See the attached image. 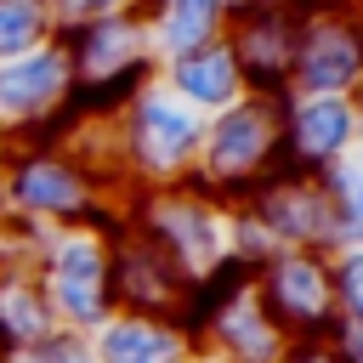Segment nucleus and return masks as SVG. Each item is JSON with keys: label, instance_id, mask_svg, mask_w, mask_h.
<instances>
[{"label": "nucleus", "instance_id": "4468645a", "mask_svg": "<svg viewBox=\"0 0 363 363\" xmlns=\"http://www.w3.org/2000/svg\"><path fill=\"white\" fill-rule=\"evenodd\" d=\"M91 340V363H187L193 340L170 318H142V312H113Z\"/></svg>", "mask_w": 363, "mask_h": 363}, {"label": "nucleus", "instance_id": "6e6552de", "mask_svg": "<svg viewBox=\"0 0 363 363\" xmlns=\"http://www.w3.org/2000/svg\"><path fill=\"white\" fill-rule=\"evenodd\" d=\"M250 289L289 340H312L335 329V289L323 250H272L250 272Z\"/></svg>", "mask_w": 363, "mask_h": 363}, {"label": "nucleus", "instance_id": "6ab92c4d", "mask_svg": "<svg viewBox=\"0 0 363 363\" xmlns=\"http://www.w3.org/2000/svg\"><path fill=\"white\" fill-rule=\"evenodd\" d=\"M329 289H335V318L363 323V244L329 250Z\"/></svg>", "mask_w": 363, "mask_h": 363}, {"label": "nucleus", "instance_id": "5701e85b", "mask_svg": "<svg viewBox=\"0 0 363 363\" xmlns=\"http://www.w3.org/2000/svg\"><path fill=\"white\" fill-rule=\"evenodd\" d=\"M329 340H335V352H340V363H363V323H352V318H335V329H329Z\"/></svg>", "mask_w": 363, "mask_h": 363}, {"label": "nucleus", "instance_id": "1a4fd4ad", "mask_svg": "<svg viewBox=\"0 0 363 363\" xmlns=\"http://www.w3.org/2000/svg\"><path fill=\"white\" fill-rule=\"evenodd\" d=\"M278 125H284L278 170H295V176H323L363 142L357 96H284Z\"/></svg>", "mask_w": 363, "mask_h": 363}, {"label": "nucleus", "instance_id": "f3484780", "mask_svg": "<svg viewBox=\"0 0 363 363\" xmlns=\"http://www.w3.org/2000/svg\"><path fill=\"white\" fill-rule=\"evenodd\" d=\"M318 182H323V193H329L340 244H363V153H346V159H340L335 170H323Z\"/></svg>", "mask_w": 363, "mask_h": 363}, {"label": "nucleus", "instance_id": "2eb2a0df", "mask_svg": "<svg viewBox=\"0 0 363 363\" xmlns=\"http://www.w3.org/2000/svg\"><path fill=\"white\" fill-rule=\"evenodd\" d=\"M57 323L51 295L34 272V255H0V352H23L34 340H45Z\"/></svg>", "mask_w": 363, "mask_h": 363}, {"label": "nucleus", "instance_id": "393cba45", "mask_svg": "<svg viewBox=\"0 0 363 363\" xmlns=\"http://www.w3.org/2000/svg\"><path fill=\"white\" fill-rule=\"evenodd\" d=\"M346 6H352V11H357V17H363V0H346Z\"/></svg>", "mask_w": 363, "mask_h": 363}, {"label": "nucleus", "instance_id": "a211bd4d", "mask_svg": "<svg viewBox=\"0 0 363 363\" xmlns=\"http://www.w3.org/2000/svg\"><path fill=\"white\" fill-rule=\"evenodd\" d=\"M57 40V23H51V6L45 0H0V62L34 51V45H51Z\"/></svg>", "mask_w": 363, "mask_h": 363}, {"label": "nucleus", "instance_id": "ddd939ff", "mask_svg": "<svg viewBox=\"0 0 363 363\" xmlns=\"http://www.w3.org/2000/svg\"><path fill=\"white\" fill-rule=\"evenodd\" d=\"M159 85L164 91H176L193 113H221V108H233L238 96H250V85H244V68H238V57H233V45H227V34L221 40H210V45H193V51H176V57H164L159 62Z\"/></svg>", "mask_w": 363, "mask_h": 363}, {"label": "nucleus", "instance_id": "dca6fc26", "mask_svg": "<svg viewBox=\"0 0 363 363\" xmlns=\"http://www.w3.org/2000/svg\"><path fill=\"white\" fill-rule=\"evenodd\" d=\"M136 17L147 28V45H153L159 62L227 34V6L221 0H136Z\"/></svg>", "mask_w": 363, "mask_h": 363}, {"label": "nucleus", "instance_id": "9b49d317", "mask_svg": "<svg viewBox=\"0 0 363 363\" xmlns=\"http://www.w3.org/2000/svg\"><path fill=\"white\" fill-rule=\"evenodd\" d=\"M108 255H113V301L119 312H142V318H182L193 278L159 250L147 244L136 227L119 221V233H108Z\"/></svg>", "mask_w": 363, "mask_h": 363}, {"label": "nucleus", "instance_id": "a878e982", "mask_svg": "<svg viewBox=\"0 0 363 363\" xmlns=\"http://www.w3.org/2000/svg\"><path fill=\"white\" fill-rule=\"evenodd\" d=\"M187 363H210V357H199V352H193V357H187Z\"/></svg>", "mask_w": 363, "mask_h": 363}, {"label": "nucleus", "instance_id": "20e7f679", "mask_svg": "<svg viewBox=\"0 0 363 363\" xmlns=\"http://www.w3.org/2000/svg\"><path fill=\"white\" fill-rule=\"evenodd\" d=\"M125 227H136L147 244H159L187 278H204L227 261V204H216L193 182L164 187H130L125 193Z\"/></svg>", "mask_w": 363, "mask_h": 363}, {"label": "nucleus", "instance_id": "f8f14e48", "mask_svg": "<svg viewBox=\"0 0 363 363\" xmlns=\"http://www.w3.org/2000/svg\"><path fill=\"white\" fill-rule=\"evenodd\" d=\"M227 45L244 68V85L255 96H289V68H295V0L267 6L250 17L227 23Z\"/></svg>", "mask_w": 363, "mask_h": 363}, {"label": "nucleus", "instance_id": "9d476101", "mask_svg": "<svg viewBox=\"0 0 363 363\" xmlns=\"http://www.w3.org/2000/svg\"><path fill=\"white\" fill-rule=\"evenodd\" d=\"M238 210L255 216V227L272 238V250H340V227L329 210V193L318 176H295V170H272Z\"/></svg>", "mask_w": 363, "mask_h": 363}, {"label": "nucleus", "instance_id": "423d86ee", "mask_svg": "<svg viewBox=\"0 0 363 363\" xmlns=\"http://www.w3.org/2000/svg\"><path fill=\"white\" fill-rule=\"evenodd\" d=\"M357 91H363V17L346 0H295L289 96H357Z\"/></svg>", "mask_w": 363, "mask_h": 363}, {"label": "nucleus", "instance_id": "4be33fe9", "mask_svg": "<svg viewBox=\"0 0 363 363\" xmlns=\"http://www.w3.org/2000/svg\"><path fill=\"white\" fill-rule=\"evenodd\" d=\"M278 363H340V352H335L329 335H312V340H289Z\"/></svg>", "mask_w": 363, "mask_h": 363}, {"label": "nucleus", "instance_id": "7ed1b4c3", "mask_svg": "<svg viewBox=\"0 0 363 363\" xmlns=\"http://www.w3.org/2000/svg\"><path fill=\"white\" fill-rule=\"evenodd\" d=\"M108 125H113V153H119V170L130 187H164V182L193 176L199 142H204V113H193L159 79L142 85Z\"/></svg>", "mask_w": 363, "mask_h": 363}, {"label": "nucleus", "instance_id": "bb28decb", "mask_svg": "<svg viewBox=\"0 0 363 363\" xmlns=\"http://www.w3.org/2000/svg\"><path fill=\"white\" fill-rule=\"evenodd\" d=\"M357 108H363V91H357Z\"/></svg>", "mask_w": 363, "mask_h": 363}, {"label": "nucleus", "instance_id": "0eeeda50", "mask_svg": "<svg viewBox=\"0 0 363 363\" xmlns=\"http://www.w3.org/2000/svg\"><path fill=\"white\" fill-rule=\"evenodd\" d=\"M74 130V68L62 45H34L0 62V136L11 142H62Z\"/></svg>", "mask_w": 363, "mask_h": 363}, {"label": "nucleus", "instance_id": "f03ea898", "mask_svg": "<svg viewBox=\"0 0 363 363\" xmlns=\"http://www.w3.org/2000/svg\"><path fill=\"white\" fill-rule=\"evenodd\" d=\"M284 96H238L233 108L204 119V142H199V164H193V187H204L216 204H244L272 170H278V147H284V125H278Z\"/></svg>", "mask_w": 363, "mask_h": 363}, {"label": "nucleus", "instance_id": "412c9836", "mask_svg": "<svg viewBox=\"0 0 363 363\" xmlns=\"http://www.w3.org/2000/svg\"><path fill=\"white\" fill-rule=\"evenodd\" d=\"M45 6H51V23H57V34H62V28L102 23V17H119V11H136V0H45Z\"/></svg>", "mask_w": 363, "mask_h": 363}, {"label": "nucleus", "instance_id": "39448f33", "mask_svg": "<svg viewBox=\"0 0 363 363\" xmlns=\"http://www.w3.org/2000/svg\"><path fill=\"white\" fill-rule=\"evenodd\" d=\"M34 272L51 295V312L62 329L74 335H96L119 301H113V255H108V238L91 233V227H62V233H45L40 250H34Z\"/></svg>", "mask_w": 363, "mask_h": 363}, {"label": "nucleus", "instance_id": "aec40b11", "mask_svg": "<svg viewBox=\"0 0 363 363\" xmlns=\"http://www.w3.org/2000/svg\"><path fill=\"white\" fill-rule=\"evenodd\" d=\"M6 363H91V340H85V335H74V329H51L45 340H34V346L11 352Z\"/></svg>", "mask_w": 363, "mask_h": 363}, {"label": "nucleus", "instance_id": "b1692460", "mask_svg": "<svg viewBox=\"0 0 363 363\" xmlns=\"http://www.w3.org/2000/svg\"><path fill=\"white\" fill-rule=\"evenodd\" d=\"M227 6V23L233 17H250V11H267V6H289V0H221Z\"/></svg>", "mask_w": 363, "mask_h": 363}, {"label": "nucleus", "instance_id": "f257e3e1", "mask_svg": "<svg viewBox=\"0 0 363 363\" xmlns=\"http://www.w3.org/2000/svg\"><path fill=\"white\" fill-rule=\"evenodd\" d=\"M125 193H113L68 142H11L0 136V227L28 233H119Z\"/></svg>", "mask_w": 363, "mask_h": 363}]
</instances>
